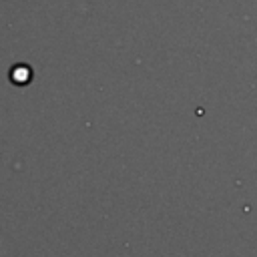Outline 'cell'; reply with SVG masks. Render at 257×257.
Returning a JSON list of instances; mask_svg holds the SVG:
<instances>
[{"label": "cell", "mask_w": 257, "mask_h": 257, "mask_svg": "<svg viewBox=\"0 0 257 257\" xmlns=\"http://www.w3.org/2000/svg\"><path fill=\"white\" fill-rule=\"evenodd\" d=\"M8 76H10V80L14 84H26L32 78V70L28 68V64H14L10 68V74Z\"/></svg>", "instance_id": "obj_1"}]
</instances>
